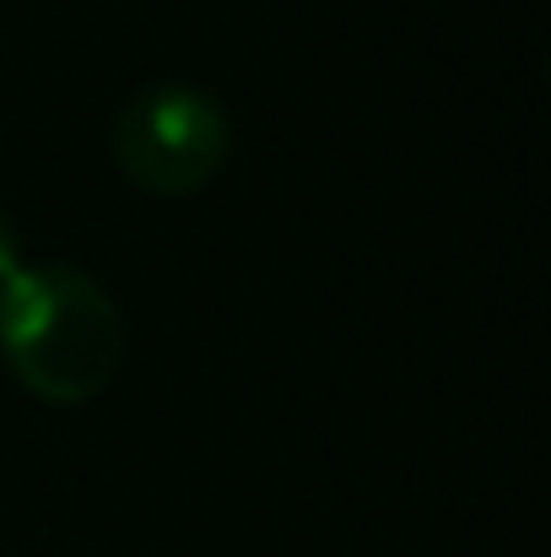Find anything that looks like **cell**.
I'll return each instance as SVG.
<instances>
[{
  "label": "cell",
  "instance_id": "cell-1",
  "mask_svg": "<svg viewBox=\"0 0 551 557\" xmlns=\"http://www.w3.org/2000/svg\"><path fill=\"white\" fill-rule=\"evenodd\" d=\"M0 358L33 400L87 406L125 369L120 304L82 265L22 260L0 282Z\"/></svg>",
  "mask_w": 551,
  "mask_h": 557
},
{
  "label": "cell",
  "instance_id": "cell-2",
  "mask_svg": "<svg viewBox=\"0 0 551 557\" xmlns=\"http://www.w3.org/2000/svg\"><path fill=\"white\" fill-rule=\"evenodd\" d=\"M233 152L227 109L195 82H152L141 87L114 125V163L141 195H200L216 185Z\"/></svg>",
  "mask_w": 551,
  "mask_h": 557
},
{
  "label": "cell",
  "instance_id": "cell-3",
  "mask_svg": "<svg viewBox=\"0 0 551 557\" xmlns=\"http://www.w3.org/2000/svg\"><path fill=\"white\" fill-rule=\"evenodd\" d=\"M16 265H22V233H16V222L0 211V282H5Z\"/></svg>",
  "mask_w": 551,
  "mask_h": 557
}]
</instances>
